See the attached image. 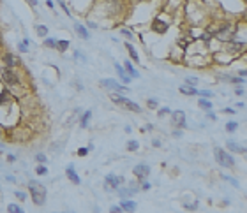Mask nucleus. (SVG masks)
<instances>
[{"label": "nucleus", "instance_id": "1", "mask_svg": "<svg viewBox=\"0 0 247 213\" xmlns=\"http://www.w3.org/2000/svg\"><path fill=\"white\" fill-rule=\"evenodd\" d=\"M28 190H30V196H32L35 204L41 206V204L46 202V189H44V185H41L37 181H30L28 183Z\"/></svg>", "mask_w": 247, "mask_h": 213}, {"label": "nucleus", "instance_id": "2", "mask_svg": "<svg viewBox=\"0 0 247 213\" xmlns=\"http://www.w3.org/2000/svg\"><path fill=\"white\" fill-rule=\"evenodd\" d=\"M214 153H215V158H217V162H219L222 167H233V166H235V158L231 157V155H228V153H224L222 150L215 148Z\"/></svg>", "mask_w": 247, "mask_h": 213}, {"label": "nucleus", "instance_id": "3", "mask_svg": "<svg viewBox=\"0 0 247 213\" xmlns=\"http://www.w3.org/2000/svg\"><path fill=\"white\" fill-rule=\"evenodd\" d=\"M111 100L117 104H122V106H126L127 109H131V111H136V113H140L141 111V108L138 106V104H134L132 100H129V99L126 97H122V95H111Z\"/></svg>", "mask_w": 247, "mask_h": 213}, {"label": "nucleus", "instance_id": "4", "mask_svg": "<svg viewBox=\"0 0 247 213\" xmlns=\"http://www.w3.org/2000/svg\"><path fill=\"white\" fill-rule=\"evenodd\" d=\"M122 181H124V178L122 176H113V175H108L104 180V187L106 190H113V189H117V187L120 185Z\"/></svg>", "mask_w": 247, "mask_h": 213}, {"label": "nucleus", "instance_id": "5", "mask_svg": "<svg viewBox=\"0 0 247 213\" xmlns=\"http://www.w3.org/2000/svg\"><path fill=\"white\" fill-rule=\"evenodd\" d=\"M0 74H2V79H4L7 85H16V83L20 81L16 74H14L11 69H7V67H6V69H2V72H0Z\"/></svg>", "mask_w": 247, "mask_h": 213}, {"label": "nucleus", "instance_id": "6", "mask_svg": "<svg viewBox=\"0 0 247 213\" xmlns=\"http://www.w3.org/2000/svg\"><path fill=\"white\" fill-rule=\"evenodd\" d=\"M171 116H173V118H171V123H173L175 127H184L185 125V113H184V111H175Z\"/></svg>", "mask_w": 247, "mask_h": 213}, {"label": "nucleus", "instance_id": "7", "mask_svg": "<svg viewBox=\"0 0 247 213\" xmlns=\"http://www.w3.org/2000/svg\"><path fill=\"white\" fill-rule=\"evenodd\" d=\"M103 85L104 87H108V88H113V90H117V92H120V93H126V92H129V88L127 87H120L117 81H113V79H103Z\"/></svg>", "mask_w": 247, "mask_h": 213}, {"label": "nucleus", "instance_id": "8", "mask_svg": "<svg viewBox=\"0 0 247 213\" xmlns=\"http://www.w3.org/2000/svg\"><path fill=\"white\" fill-rule=\"evenodd\" d=\"M152 30H154V32H157V33H164L166 30H168V23L157 18V20H154V21H152Z\"/></svg>", "mask_w": 247, "mask_h": 213}, {"label": "nucleus", "instance_id": "9", "mask_svg": "<svg viewBox=\"0 0 247 213\" xmlns=\"http://www.w3.org/2000/svg\"><path fill=\"white\" fill-rule=\"evenodd\" d=\"M148 173H150V167H148L147 164H138L136 167H134V175H136L140 180H143L145 176H148Z\"/></svg>", "mask_w": 247, "mask_h": 213}, {"label": "nucleus", "instance_id": "10", "mask_svg": "<svg viewBox=\"0 0 247 213\" xmlns=\"http://www.w3.org/2000/svg\"><path fill=\"white\" fill-rule=\"evenodd\" d=\"M217 37L222 39V41H231V39H235V32H231V28H230V27H226L224 30L217 32Z\"/></svg>", "mask_w": 247, "mask_h": 213}, {"label": "nucleus", "instance_id": "11", "mask_svg": "<svg viewBox=\"0 0 247 213\" xmlns=\"http://www.w3.org/2000/svg\"><path fill=\"white\" fill-rule=\"evenodd\" d=\"M115 69H117V72H118V76H120L122 81L126 83V85H129V83H131V76H127L126 71H124V69H122V67L118 65V64H115Z\"/></svg>", "mask_w": 247, "mask_h": 213}, {"label": "nucleus", "instance_id": "12", "mask_svg": "<svg viewBox=\"0 0 247 213\" xmlns=\"http://www.w3.org/2000/svg\"><path fill=\"white\" fill-rule=\"evenodd\" d=\"M67 176H69V180H71L74 185H78V183H80V178H78V175L74 173L72 166H69V167H67Z\"/></svg>", "mask_w": 247, "mask_h": 213}, {"label": "nucleus", "instance_id": "13", "mask_svg": "<svg viewBox=\"0 0 247 213\" xmlns=\"http://www.w3.org/2000/svg\"><path fill=\"white\" fill-rule=\"evenodd\" d=\"M74 30L78 32V35H80L81 39H85V41L88 39V33H87V30H85V27H81L80 23H76V25H74Z\"/></svg>", "mask_w": 247, "mask_h": 213}, {"label": "nucleus", "instance_id": "14", "mask_svg": "<svg viewBox=\"0 0 247 213\" xmlns=\"http://www.w3.org/2000/svg\"><path fill=\"white\" fill-rule=\"evenodd\" d=\"M244 48H245V44H244V42H233V44L230 46V51L240 53V51H244Z\"/></svg>", "mask_w": 247, "mask_h": 213}, {"label": "nucleus", "instance_id": "15", "mask_svg": "<svg viewBox=\"0 0 247 213\" xmlns=\"http://www.w3.org/2000/svg\"><path fill=\"white\" fill-rule=\"evenodd\" d=\"M228 148H230V150H233V152H238V153H245V148L238 146V144H236V143H233V141H228Z\"/></svg>", "mask_w": 247, "mask_h": 213}, {"label": "nucleus", "instance_id": "16", "mask_svg": "<svg viewBox=\"0 0 247 213\" xmlns=\"http://www.w3.org/2000/svg\"><path fill=\"white\" fill-rule=\"evenodd\" d=\"M126 48H127V51H129V55H131V58L134 62H140V58H138V53H136V49L132 48L131 44H126Z\"/></svg>", "mask_w": 247, "mask_h": 213}, {"label": "nucleus", "instance_id": "17", "mask_svg": "<svg viewBox=\"0 0 247 213\" xmlns=\"http://www.w3.org/2000/svg\"><path fill=\"white\" fill-rule=\"evenodd\" d=\"M180 92L184 93V95H196L198 90H194L192 87H182V88H180Z\"/></svg>", "mask_w": 247, "mask_h": 213}, {"label": "nucleus", "instance_id": "18", "mask_svg": "<svg viewBox=\"0 0 247 213\" xmlns=\"http://www.w3.org/2000/svg\"><path fill=\"white\" fill-rule=\"evenodd\" d=\"M122 208H124V210H127V211H132V210H136V202L124 201V202H122Z\"/></svg>", "mask_w": 247, "mask_h": 213}, {"label": "nucleus", "instance_id": "19", "mask_svg": "<svg viewBox=\"0 0 247 213\" xmlns=\"http://www.w3.org/2000/svg\"><path fill=\"white\" fill-rule=\"evenodd\" d=\"M126 69H127V72H129L131 76H134V78H138V76H140V72H138L136 69H134V67L131 65V62H126Z\"/></svg>", "mask_w": 247, "mask_h": 213}, {"label": "nucleus", "instance_id": "20", "mask_svg": "<svg viewBox=\"0 0 247 213\" xmlns=\"http://www.w3.org/2000/svg\"><path fill=\"white\" fill-rule=\"evenodd\" d=\"M134 192H136V189H120V190H118V194H120V196H131V194H134Z\"/></svg>", "mask_w": 247, "mask_h": 213}, {"label": "nucleus", "instance_id": "21", "mask_svg": "<svg viewBox=\"0 0 247 213\" xmlns=\"http://www.w3.org/2000/svg\"><path fill=\"white\" fill-rule=\"evenodd\" d=\"M57 48L60 49V51H66V49L69 48V41H58V42H57Z\"/></svg>", "mask_w": 247, "mask_h": 213}, {"label": "nucleus", "instance_id": "22", "mask_svg": "<svg viewBox=\"0 0 247 213\" xmlns=\"http://www.w3.org/2000/svg\"><path fill=\"white\" fill-rule=\"evenodd\" d=\"M199 108H203V109H210L212 108V104H210V100H205V99H199Z\"/></svg>", "mask_w": 247, "mask_h": 213}, {"label": "nucleus", "instance_id": "23", "mask_svg": "<svg viewBox=\"0 0 247 213\" xmlns=\"http://www.w3.org/2000/svg\"><path fill=\"white\" fill-rule=\"evenodd\" d=\"M35 30L39 32V35H41V37H46V33H48V28L43 27V25H37V27H35Z\"/></svg>", "mask_w": 247, "mask_h": 213}, {"label": "nucleus", "instance_id": "24", "mask_svg": "<svg viewBox=\"0 0 247 213\" xmlns=\"http://www.w3.org/2000/svg\"><path fill=\"white\" fill-rule=\"evenodd\" d=\"M4 62H6V64H7L9 67L16 64V60H14V56H12V55H6V56H4Z\"/></svg>", "mask_w": 247, "mask_h": 213}, {"label": "nucleus", "instance_id": "25", "mask_svg": "<svg viewBox=\"0 0 247 213\" xmlns=\"http://www.w3.org/2000/svg\"><path fill=\"white\" fill-rule=\"evenodd\" d=\"M7 211H11V213H21L23 210L20 206H16V204H9V206H7Z\"/></svg>", "mask_w": 247, "mask_h": 213}, {"label": "nucleus", "instance_id": "26", "mask_svg": "<svg viewBox=\"0 0 247 213\" xmlns=\"http://www.w3.org/2000/svg\"><path fill=\"white\" fill-rule=\"evenodd\" d=\"M92 116V111H87L85 115H83V118H81V127H87V123H88V118Z\"/></svg>", "mask_w": 247, "mask_h": 213}, {"label": "nucleus", "instance_id": "27", "mask_svg": "<svg viewBox=\"0 0 247 213\" xmlns=\"http://www.w3.org/2000/svg\"><path fill=\"white\" fill-rule=\"evenodd\" d=\"M236 127H238V125H236L235 122H228V123H226V131L233 132V131H236Z\"/></svg>", "mask_w": 247, "mask_h": 213}, {"label": "nucleus", "instance_id": "28", "mask_svg": "<svg viewBox=\"0 0 247 213\" xmlns=\"http://www.w3.org/2000/svg\"><path fill=\"white\" fill-rule=\"evenodd\" d=\"M138 146H140V144H138L136 141H129L127 143V150H131V152H136Z\"/></svg>", "mask_w": 247, "mask_h": 213}, {"label": "nucleus", "instance_id": "29", "mask_svg": "<svg viewBox=\"0 0 247 213\" xmlns=\"http://www.w3.org/2000/svg\"><path fill=\"white\" fill-rule=\"evenodd\" d=\"M6 100H9V92H7V90H4V92L0 93V104H4Z\"/></svg>", "mask_w": 247, "mask_h": 213}, {"label": "nucleus", "instance_id": "30", "mask_svg": "<svg viewBox=\"0 0 247 213\" xmlns=\"http://www.w3.org/2000/svg\"><path fill=\"white\" fill-rule=\"evenodd\" d=\"M35 160L41 162V164H44V162H46V157H44L43 153H37V155H35Z\"/></svg>", "mask_w": 247, "mask_h": 213}, {"label": "nucleus", "instance_id": "31", "mask_svg": "<svg viewBox=\"0 0 247 213\" xmlns=\"http://www.w3.org/2000/svg\"><path fill=\"white\" fill-rule=\"evenodd\" d=\"M46 46H49V48H55V46H57V41H53V39H46Z\"/></svg>", "mask_w": 247, "mask_h": 213}, {"label": "nucleus", "instance_id": "32", "mask_svg": "<svg viewBox=\"0 0 247 213\" xmlns=\"http://www.w3.org/2000/svg\"><path fill=\"white\" fill-rule=\"evenodd\" d=\"M18 48H20V51H23V53H25V51H27V41H25V42H20V46H18Z\"/></svg>", "mask_w": 247, "mask_h": 213}, {"label": "nucleus", "instance_id": "33", "mask_svg": "<svg viewBox=\"0 0 247 213\" xmlns=\"http://www.w3.org/2000/svg\"><path fill=\"white\" fill-rule=\"evenodd\" d=\"M185 81H187V85H196L198 79H196V78H187Z\"/></svg>", "mask_w": 247, "mask_h": 213}, {"label": "nucleus", "instance_id": "34", "mask_svg": "<svg viewBox=\"0 0 247 213\" xmlns=\"http://www.w3.org/2000/svg\"><path fill=\"white\" fill-rule=\"evenodd\" d=\"M148 108H157V100L150 99V100H148Z\"/></svg>", "mask_w": 247, "mask_h": 213}, {"label": "nucleus", "instance_id": "35", "mask_svg": "<svg viewBox=\"0 0 247 213\" xmlns=\"http://www.w3.org/2000/svg\"><path fill=\"white\" fill-rule=\"evenodd\" d=\"M120 33H124V35H126L127 39H132V33L129 32V30H120Z\"/></svg>", "mask_w": 247, "mask_h": 213}, {"label": "nucleus", "instance_id": "36", "mask_svg": "<svg viewBox=\"0 0 247 213\" xmlns=\"http://www.w3.org/2000/svg\"><path fill=\"white\" fill-rule=\"evenodd\" d=\"M37 173H39V175H46V167H44V166L37 167Z\"/></svg>", "mask_w": 247, "mask_h": 213}, {"label": "nucleus", "instance_id": "37", "mask_svg": "<svg viewBox=\"0 0 247 213\" xmlns=\"http://www.w3.org/2000/svg\"><path fill=\"white\" fill-rule=\"evenodd\" d=\"M166 113H170V109H168V108H162V109L159 111V115L162 116V115H166Z\"/></svg>", "mask_w": 247, "mask_h": 213}, {"label": "nucleus", "instance_id": "38", "mask_svg": "<svg viewBox=\"0 0 247 213\" xmlns=\"http://www.w3.org/2000/svg\"><path fill=\"white\" fill-rule=\"evenodd\" d=\"M199 93H201L203 97H212V93H210V92H205V90H201V92H199Z\"/></svg>", "mask_w": 247, "mask_h": 213}, {"label": "nucleus", "instance_id": "39", "mask_svg": "<svg viewBox=\"0 0 247 213\" xmlns=\"http://www.w3.org/2000/svg\"><path fill=\"white\" fill-rule=\"evenodd\" d=\"M16 197L23 201V199H25V194H23V192H16Z\"/></svg>", "mask_w": 247, "mask_h": 213}, {"label": "nucleus", "instance_id": "40", "mask_svg": "<svg viewBox=\"0 0 247 213\" xmlns=\"http://www.w3.org/2000/svg\"><path fill=\"white\" fill-rule=\"evenodd\" d=\"M87 152H88L87 148H81V150H80V152H78V153H80V155H87Z\"/></svg>", "mask_w": 247, "mask_h": 213}, {"label": "nucleus", "instance_id": "41", "mask_svg": "<svg viewBox=\"0 0 247 213\" xmlns=\"http://www.w3.org/2000/svg\"><path fill=\"white\" fill-rule=\"evenodd\" d=\"M141 189H143V190H148V189H150V183H143Z\"/></svg>", "mask_w": 247, "mask_h": 213}, {"label": "nucleus", "instance_id": "42", "mask_svg": "<svg viewBox=\"0 0 247 213\" xmlns=\"http://www.w3.org/2000/svg\"><path fill=\"white\" fill-rule=\"evenodd\" d=\"M111 211H113V213H118V211H120V206H113V208H111Z\"/></svg>", "mask_w": 247, "mask_h": 213}, {"label": "nucleus", "instance_id": "43", "mask_svg": "<svg viewBox=\"0 0 247 213\" xmlns=\"http://www.w3.org/2000/svg\"><path fill=\"white\" fill-rule=\"evenodd\" d=\"M7 160L9 162H14V155H7Z\"/></svg>", "mask_w": 247, "mask_h": 213}, {"label": "nucleus", "instance_id": "44", "mask_svg": "<svg viewBox=\"0 0 247 213\" xmlns=\"http://www.w3.org/2000/svg\"><path fill=\"white\" fill-rule=\"evenodd\" d=\"M28 4L30 6H37V0H28Z\"/></svg>", "mask_w": 247, "mask_h": 213}, {"label": "nucleus", "instance_id": "45", "mask_svg": "<svg viewBox=\"0 0 247 213\" xmlns=\"http://www.w3.org/2000/svg\"><path fill=\"white\" fill-rule=\"evenodd\" d=\"M173 136H175V137H180V136H182V132H178V131H175V132H173Z\"/></svg>", "mask_w": 247, "mask_h": 213}, {"label": "nucleus", "instance_id": "46", "mask_svg": "<svg viewBox=\"0 0 247 213\" xmlns=\"http://www.w3.org/2000/svg\"><path fill=\"white\" fill-rule=\"evenodd\" d=\"M46 6H48V7H53V2H51V0H46Z\"/></svg>", "mask_w": 247, "mask_h": 213}]
</instances>
